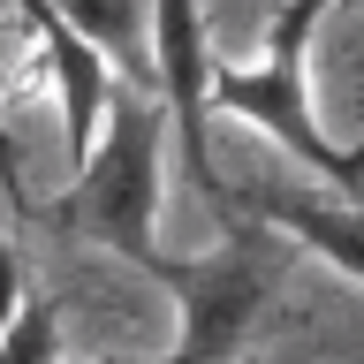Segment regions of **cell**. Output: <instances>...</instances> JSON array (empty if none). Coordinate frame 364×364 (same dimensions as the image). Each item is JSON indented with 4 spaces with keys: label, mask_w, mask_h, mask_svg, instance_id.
<instances>
[{
    "label": "cell",
    "mask_w": 364,
    "mask_h": 364,
    "mask_svg": "<svg viewBox=\"0 0 364 364\" xmlns=\"http://www.w3.org/2000/svg\"><path fill=\"white\" fill-rule=\"evenodd\" d=\"M31 31H38V53H46V76H53V99H61V144H68V167H84L99 129H107V107H114V61L99 53L91 38H76L61 23L53 0H16Z\"/></svg>",
    "instance_id": "5b68a950"
},
{
    "label": "cell",
    "mask_w": 364,
    "mask_h": 364,
    "mask_svg": "<svg viewBox=\"0 0 364 364\" xmlns=\"http://www.w3.org/2000/svg\"><path fill=\"white\" fill-rule=\"evenodd\" d=\"M0 8H16V0H0Z\"/></svg>",
    "instance_id": "7c38bea8"
},
{
    "label": "cell",
    "mask_w": 364,
    "mask_h": 364,
    "mask_svg": "<svg viewBox=\"0 0 364 364\" xmlns=\"http://www.w3.org/2000/svg\"><path fill=\"white\" fill-rule=\"evenodd\" d=\"M152 68H159V107H167V129H182V159H190V182L198 198L213 205V220L243 228L250 213H235L220 167H213V136H205V91H213V61H205V23H198V0H152Z\"/></svg>",
    "instance_id": "277c9868"
},
{
    "label": "cell",
    "mask_w": 364,
    "mask_h": 364,
    "mask_svg": "<svg viewBox=\"0 0 364 364\" xmlns=\"http://www.w3.org/2000/svg\"><path fill=\"white\" fill-rule=\"evenodd\" d=\"M0 364H61V311H53V296L31 281L16 304V318L0 326Z\"/></svg>",
    "instance_id": "ba28073f"
},
{
    "label": "cell",
    "mask_w": 364,
    "mask_h": 364,
    "mask_svg": "<svg viewBox=\"0 0 364 364\" xmlns=\"http://www.w3.org/2000/svg\"><path fill=\"white\" fill-rule=\"evenodd\" d=\"M250 220L281 228L296 243H311L318 258H334L349 281H364V205H326V198H296V190H258Z\"/></svg>",
    "instance_id": "8992f818"
},
{
    "label": "cell",
    "mask_w": 364,
    "mask_h": 364,
    "mask_svg": "<svg viewBox=\"0 0 364 364\" xmlns=\"http://www.w3.org/2000/svg\"><path fill=\"white\" fill-rule=\"evenodd\" d=\"M0 198L16 205L23 220L38 213V205H31V182H23V152H16V136H8V122H0Z\"/></svg>",
    "instance_id": "9c48e42d"
},
{
    "label": "cell",
    "mask_w": 364,
    "mask_h": 364,
    "mask_svg": "<svg viewBox=\"0 0 364 364\" xmlns=\"http://www.w3.org/2000/svg\"><path fill=\"white\" fill-rule=\"evenodd\" d=\"M326 8H334V0H281V16L266 23L258 61L213 68V91H205V99L220 114L258 122V129H266L281 152H296L318 182H349V190H357L364 182V152L326 144V129H318V114H311V91H304V53H311V31H318Z\"/></svg>",
    "instance_id": "7a4b0ae2"
},
{
    "label": "cell",
    "mask_w": 364,
    "mask_h": 364,
    "mask_svg": "<svg viewBox=\"0 0 364 364\" xmlns=\"http://www.w3.org/2000/svg\"><path fill=\"white\" fill-rule=\"evenodd\" d=\"M159 144H167V107L152 91H114L107 129L91 144V159L76 167V182L61 190V205H38L31 220L61 228V235H84V243L114 250L144 266L152 258V228H159Z\"/></svg>",
    "instance_id": "6da1fadb"
},
{
    "label": "cell",
    "mask_w": 364,
    "mask_h": 364,
    "mask_svg": "<svg viewBox=\"0 0 364 364\" xmlns=\"http://www.w3.org/2000/svg\"><path fill=\"white\" fill-rule=\"evenodd\" d=\"M144 273L167 296H182V341H175L167 364H228L243 349V334L258 326L273 281H281V243H273L266 220H243V228H228L220 250H205V258L152 250Z\"/></svg>",
    "instance_id": "3957f363"
},
{
    "label": "cell",
    "mask_w": 364,
    "mask_h": 364,
    "mask_svg": "<svg viewBox=\"0 0 364 364\" xmlns=\"http://www.w3.org/2000/svg\"><path fill=\"white\" fill-rule=\"evenodd\" d=\"M23 289H31V273H23V258H16V250L0 243V326H8V318H16Z\"/></svg>",
    "instance_id": "30bf717a"
},
{
    "label": "cell",
    "mask_w": 364,
    "mask_h": 364,
    "mask_svg": "<svg viewBox=\"0 0 364 364\" xmlns=\"http://www.w3.org/2000/svg\"><path fill=\"white\" fill-rule=\"evenodd\" d=\"M61 23L76 38H91L99 53L122 61V84L159 99V68H152V0H53Z\"/></svg>",
    "instance_id": "52a82bcc"
},
{
    "label": "cell",
    "mask_w": 364,
    "mask_h": 364,
    "mask_svg": "<svg viewBox=\"0 0 364 364\" xmlns=\"http://www.w3.org/2000/svg\"><path fill=\"white\" fill-rule=\"evenodd\" d=\"M129 364H167V357H129Z\"/></svg>",
    "instance_id": "8fae6325"
}]
</instances>
